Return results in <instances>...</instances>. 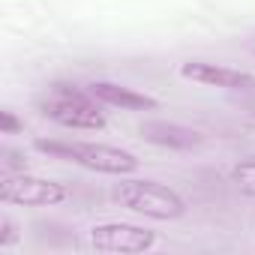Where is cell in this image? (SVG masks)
<instances>
[{
  "label": "cell",
  "mask_w": 255,
  "mask_h": 255,
  "mask_svg": "<svg viewBox=\"0 0 255 255\" xmlns=\"http://www.w3.org/2000/svg\"><path fill=\"white\" fill-rule=\"evenodd\" d=\"M33 147L39 153L75 162L81 168L99 171V174H132L138 168V159L129 150L108 147V144H93V141H57V138H36Z\"/></svg>",
  "instance_id": "2"
},
{
  "label": "cell",
  "mask_w": 255,
  "mask_h": 255,
  "mask_svg": "<svg viewBox=\"0 0 255 255\" xmlns=\"http://www.w3.org/2000/svg\"><path fill=\"white\" fill-rule=\"evenodd\" d=\"M90 246L96 252H147L156 246V234L132 222H102L90 228Z\"/></svg>",
  "instance_id": "5"
},
{
  "label": "cell",
  "mask_w": 255,
  "mask_h": 255,
  "mask_svg": "<svg viewBox=\"0 0 255 255\" xmlns=\"http://www.w3.org/2000/svg\"><path fill=\"white\" fill-rule=\"evenodd\" d=\"M231 180H234V186H237L246 198H255V159H246V162L234 165Z\"/></svg>",
  "instance_id": "9"
},
{
  "label": "cell",
  "mask_w": 255,
  "mask_h": 255,
  "mask_svg": "<svg viewBox=\"0 0 255 255\" xmlns=\"http://www.w3.org/2000/svg\"><path fill=\"white\" fill-rule=\"evenodd\" d=\"M66 186L57 180L33 177V174H3L0 183V201L3 204H18V207H51L66 201Z\"/></svg>",
  "instance_id": "4"
},
{
  "label": "cell",
  "mask_w": 255,
  "mask_h": 255,
  "mask_svg": "<svg viewBox=\"0 0 255 255\" xmlns=\"http://www.w3.org/2000/svg\"><path fill=\"white\" fill-rule=\"evenodd\" d=\"M138 132L144 141L156 147H168V150H192L204 141L198 129H189V126L171 123V120H144L138 126Z\"/></svg>",
  "instance_id": "7"
},
{
  "label": "cell",
  "mask_w": 255,
  "mask_h": 255,
  "mask_svg": "<svg viewBox=\"0 0 255 255\" xmlns=\"http://www.w3.org/2000/svg\"><path fill=\"white\" fill-rule=\"evenodd\" d=\"M39 111L66 126V129H102L105 126V114H102V102L87 90V87H78V84H66V81H57L51 84L42 96H39Z\"/></svg>",
  "instance_id": "1"
},
{
  "label": "cell",
  "mask_w": 255,
  "mask_h": 255,
  "mask_svg": "<svg viewBox=\"0 0 255 255\" xmlns=\"http://www.w3.org/2000/svg\"><path fill=\"white\" fill-rule=\"evenodd\" d=\"M15 225H12V219L9 216H3L0 219V249H9L12 243H15Z\"/></svg>",
  "instance_id": "11"
},
{
  "label": "cell",
  "mask_w": 255,
  "mask_h": 255,
  "mask_svg": "<svg viewBox=\"0 0 255 255\" xmlns=\"http://www.w3.org/2000/svg\"><path fill=\"white\" fill-rule=\"evenodd\" d=\"M243 126H246V132H252V135H255V114H249Z\"/></svg>",
  "instance_id": "12"
},
{
  "label": "cell",
  "mask_w": 255,
  "mask_h": 255,
  "mask_svg": "<svg viewBox=\"0 0 255 255\" xmlns=\"http://www.w3.org/2000/svg\"><path fill=\"white\" fill-rule=\"evenodd\" d=\"M180 75L186 81L204 84V87H222V90H255V75L231 66H216L204 60H189L180 66Z\"/></svg>",
  "instance_id": "6"
},
{
  "label": "cell",
  "mask_w": 255,
  "mask_h": 255,
  "mask_svg": "<svg viewBox=\"0 0 255 255\" xmlns=\"http://www.w3.org/2000/svg\"><path fill=\"white\" fill-rule=\"evenodd\" d=\"M87 90L102 105H111L120 111H153V108H159V102L153 96L138 93L132 87H123V84H114V81H93V84H87Z\"/></svg>",
  "instance_id": "8"
},
{
  "label": "cell",
  "mask_w": 255,
  "mask_h": 255,
  "mask_svg": "<svg viewBox=\"0 0 255 255\" xmlns=\"http://www.w3.org/2000/svg\"><path fill=\"white\" fill-rule=\"evenodd\" d=\"M114 198L120 207L147 219H180L186 213V201L171 186H162L153 180H120L114 189Z\"/></svg>",
  "instance_id": "3"
},
{
  "label": "cell",
  "mask_w": 255,
  "mask_h": 255,
  "mask_svg": "<svg viewBox=\"0 0 255 255\" xmlns=\"http://www.w3.org/2000/svg\"><path fill=\"white\" fill-rule=\"evenodd\" d=\"M0 132H3V135L24 132V123L15 117V111H0Z\"/></svg>",
  "instance_id": "10"
},
{
  "label": "cell",
  "mask_w": 255,
  "mask_h": 255,
  "mask_svg": "<svg viewBox=\"0 0 255 255\" xmlns=\"http://www.w3.org/2000/svg\"><path fill=\"white\" fill-rule=\"evenodd\" d=\"M252 54H255V51H252Z\"/></svg>",
  "instance_id": "13"
}]
</instances>
